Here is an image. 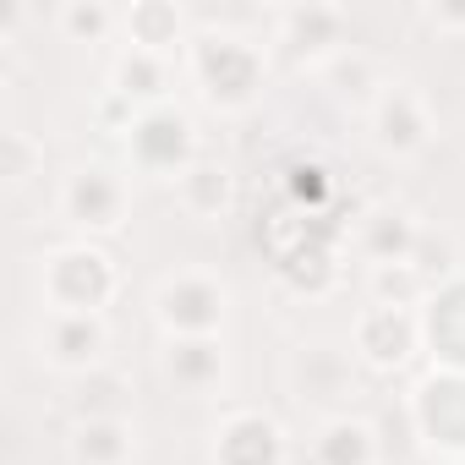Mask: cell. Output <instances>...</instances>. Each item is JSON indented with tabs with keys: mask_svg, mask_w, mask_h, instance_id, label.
I'll return each instance as SVG.
<instances>
[{
	"mask_svg": "<svg viewBox=\"0 0 465 465\" xmlns=\"http://www.w3.org/2000/svg\"><path fill=\"white\" fill-rule=\"evenodd\" d=\"M367 121H372V143L389 159H411V153H421L432 143V110H427V99L411 83H383V94L367 110Z\"/></svg>",
	"mask_w": 465,
	"mask_h": 465,
	"instance_id": "9c48e42d",
	"label": "cell"
},
{
	"mask_svg": "<svg viewBox=\"0 0 465 465\" xmlns=\"http://www.w3.org/2000/svg\"><path fill=\"white\" fill-rule=\"evenodd\" d=\"M110 88L126 94L137 110H153V104H170V55H148V50H121L115 55V72H110Z\"/></svg>",
	"mask_w": 465,
	"mask_h": 465,
	"instance_id": "ac0fdd59",
	"label": "cell"
},
{
	"mask_svg": "<svg viewBox=\"0 0 465 465\" xmlns=\"http://www.w3.org/2000/svg\"><path fill=\"white\" fill-rule=\"evenodd\" d=\"M175 197H181V208L192 219H224L230 203H236V175H230L224 164H213V159H197L175 181Z\"/></svg>",
	"mask_w": 465,
	"mask_h": 465,
	"instance_id": "44dd1931",
	"label": "cell"
},
{
	"mask_svg": "<svg viewBox=\"0 0 465 465\" xmlns=\"http://www.w3.org/2000/svg\"><path fill=\"white\" fill-rule=\"evenodd\" d=\"M121 28H126V45L148 55H170L186 45V12L170 6V0H137V6L121 12Z\"/></svg>",
	"mask_w": 465,
	"mask_h": 465,
	"instance_id": "2e32d148",
	"label": "cell"
},
{
	"mask_svg": "<svg viewBox=\"0 0 465 465\" xmlns=\"http://www.w3.org/2000/svg\"><path fill=\"white\" fill-rule=\"evenodd\" d=\"M280 274H285V285H291L296 296H323V291H334V280H340L334 236H329L323 224H307L302 242L280 252Z\"/></svg>",
	"mask_w": 465,
	"mask_h": 465,
	"instance_id": "4fadbf2b",
	"label": "cell"
},
{
	"mask_svg": "<svg viewBox=\"0 0 465 465\" xmlns=\"http://www.w3.org/2000/svg\"><path fill=\"white\" fill-rule=\"evenodd\" d=\"M39 291H45L50 312L104 318V307H110L115 291H121V274H115V263H110L104 247H94V242H72V247H55V252L45 258Z\"/></svg>",
	"mask_w": 465,
	"mask_h": 465,
	"instance_id": "7a4b0ae2",
	"label": "cell"
},
{
	"mask_svg": "<svg viewBox=\"0 0 465 465\" xmlns=\"http://www.w3.org/2000/svg\"><path fill=\"white\" fill-rule=\"evenodd\" d=\"M39 356L55 372L88 378L110 356V323L104 318H83V312H50L45 329H39Z\"/></svg>",
	"mask_w": 465,
	"mask_h": 465,
	"instance_id": "30bf717a",
	"label": "cell"
},
{
	"mask_svg": "<svg viewBox=\"0 0 465 465\" xmlns=\"http://www.w3.org/2000/svg\"><path fill=\"white\" fill-rule=\"evenodd\" d=\"M192 77H197V88H203V99L213 110L236 115V110H247L263 94L269 61L242 34H197L192 39Z\"/></svg>",
	"mask_w": 465,
	"mask_h": 465,
	"instance_id": "6da1fadb",
	"label": "cell"
},
{
	"mask_svg": "<svg viewBox=\"0 0 465 465\" xmlns=\"http://www.w3.org/2000/svg\"><path fill=\"white\" fill-rule=\"evenodd\" d=\"M351 345L372 372H394L421 351V312L372 302V307H361V318L351 329Z\"/></svg>",
	"mask_w": 465,
	"mask_h": 465,
	"instance_id": "ba28073f",
	"label": "cell"
},
{
	"mask_svg": "<svg viewBox=\"0 0 465 465\" xmlns=\"http://www.w3.org/2000/svg\"><path fill=\"white\" fill-rule=\"evenodd\" d=\"M411 269H416L427 285H443V280H454V274H460V247H454L449 230H427V224H421L416 252H411Z\"/></svg>",
	"mask_w": 465,
	"mask_h": 465,
	"instance_id": "4316f807",
	"label": "cell"
},
{
	"mask_svg": "<svg viewBox=\"0 0 465 465\" xmlns=\"http://www.w3.org/2000/svg\"><path fill=\"white\" fill-rule=\"evenodd\" d=\"M39 164H45V143L34 132H6V137H0V175H6L12 186L39 175Z\"/></svg>",
	"mask_w": 465,
	"mask_h": 465,
	"instance_id": "83f0119b",
	"label": "cell"
},
{
	"mask_svg": "<svg viewBox=\"0 0 465 465\" xmlns=\"http://www.w3.org/2000/svg\"><path fill=\"white\" fill-rule=\"evenodd\" d=\"M137 432L126 416H94L72 427V465H132Z\"/></svg>",
	"mask_w": 465,
	"mask_h": 465,
	"instance_id": "d6986e66",
	"label": "cell"
},
{
	"mask_svg": "<svg viewBox=\"0 0 465 465\" xmlns=\"http://www.w3.org/2000/svg\"><path fill=\"white\" fill-rule=\"evenodd\" d=\"M323 77H329V94H334L340 104H351V110H372V104H378V94H383V83H378L372 61H367V55H356V50H340V55L323 66Z\"/></svg>",
	"mask_w": 465,
	"mask_h": 465,
	"instance_id": "7402d4cb",
	"label": "cell"
},
{
	"mask_svg": "<svg viewBox=\"0 0 465 465\" xmlns=\"http://www.w3.org/2000/svg\"><path fill=\"white\" fill-rule=\"evenodd\" d=\"M416 236H421V224H416L405 208H372V213H361V224H356V242H361V252L372 258V269H378V263H411Z\"/></svg>",
	"mask_w": 465,
	"mask_h": 465,
	"instance_id": "e0dca14e",
	"label": "cell"
},
{
	"mask_svg": "<svg viewBox=\"0 0 465 465\" xmlns=\"http://www.w3.org/2000/svg\"><path fill=\"white\" fill-rule=\"evenodd\" d=\"M126 153L143 175L159 181H181L197 164V126L181 104H153L137 115V126L126 132Z\"/></svg>",
	"mask_w": 465,
	"mask_h": 465,
	"instance_id": "277c9868",
	"label": "cell"
},
{
	"mask_svg": "<svg viewBox=\"0 0 465 465\" xmlns=\"http://www.w3.org/2000/svg\"><path fill=\"white\" fill-rule=\"evenodd\" d=\"M274 34H280V50L296 61V66H329L351 34V12L345 6H323V0H307V6H285L274 17Z\"/></svg>",
	"mask_w": 465,
	"mask_h": 465,
	"instance_id": "52a82bcc",
	"label": "cell"
},
{
	"mask_svg": "<svg viewBox=\"0 0 465 465\" xmlns=\"http://www.w3.org/2000/svg\"><path fill=\"white\" fill-rule=\"evenodd\" d=\"M427 296H432V285H427L411 263H378V269H372V302L421 312V302H427Z\"/></svg>",
	"mask_w": 465,
	"mask_h": 465,
	"instance_id": "484cf974",
	"label": "cell"
},
{
	"mask_svg": "<svg viewBox=\"0 0 465 465\" xmlns=\"http://www.w3.org/2000/svg\"><path fill=\"white\" fill-rule=\"evenodd\" d=\"M421 345L443 372H465V269L421 302Z\"/></svg>",
	"mask_w": 465,
	"mask_h": 465,
	"instance_id": "7c38bea8",
	"label": "cell"
},
{
	"mask_svg": "<svg viewBox=\"0 0 465 465\" xmlns=\"http://www.w3.org/2000/svg\"><path fill=\"white\" fill-rule=\"evenodd\" d=\"M55 23H61V34L72 45H104L121 28V12H110L104 0H66V6L55 12Z\"/></svg>",
	"mask_w": 465,
	"mask_h": 465,
	"instance_id": "d4e9b609",
	"label": "cell"
},
{
	"mask_svg": "<svg viewBox=\"0 0 465 465\" xmlns=\"http://www.w3.org/2000/svg\"><path fill=\"white\" fill-rule=\"evenodd\" d=\"M285 197L312 219V213H323L329 208V197H334V175H329V164L323 159H312V153H296L291 164H285Z\"/></svg>",
	"mask_w": 465,
	"mask_h": 465,
	"instance_id": "603a6c76",
	"label": "cell"
},
{
	"mask_svg": "<svg viewBox=\"0 0 465 465\" xmlns=\"http://www.w3.org/2000/svg\"><path fill=\"white\" fill-rule=\"evenodd\" d=\"M224 285L203 269H181L153 291V318L164 329V340H213L224 329Z\"/></svg>",
	"mask_w": 465,
	"mask_h": 465,
	"instance_id": "3957f363",
	"label": "cell"
},
{
	"mask_svg": "<svg viewBox=\"0 0 465 465\" xmlns=\"http://www.w3.org/2000/svg\"><path fill=\"white\" fill-rule=\"evenodd\" d=\"M126 208H132V192L110 164H77L61 181V219L72 230H83V236H110V230H121Z\"/></svg>",
	"mask_w": 465,
	"mask_h": 465,
	"instance_id": "8992f818",
	"label": "cell"
},
{
	"mask_svg": "<svg viewBox=\"0 0 465 465\" xmlns=\"http://www.w3.org/2000/svg\"><path fill=\"white\" fill-rule=\"evenodd\" d=\"M213 465H285L291 443L269 411H230L213 427Z\"/></svg>",
	"mask_w": 465,
	"mask_h": 465,
	"instance_id": "8fae6325",
	"label": "cell"
},
{
	"mask_svg": "<svg viewBox=\"0 0 465 465\" xmlns=\"http://www.w3.org/2000/svg\"><path fill=\"white\" fill-rule=\"evenodd\" d=\"M411 427L432 454L465 460V372L432 367L411 389Z\"/></svg>",
	"mask_w": 465,
	"mask_h": 465,
	"instance_id": "5b68a950",
	"label": "cell"
},
{
	"mask_svg": "<svg viewBox=\"0 0 465 465\" xmlns=\"http://www.w3.org/2000/svg\"><path fill=\"white\" fill-rule=\"evenodd\" d=\"M291 389H296V400H312V405H329V400L351 394V356L323 345V340L302 345L296 361H291Z\"/></svg>",
	"mask_w": 465,
	"mask_h": 465,
	"instance_id": "5bb4252c",
	"label": "cell"
},
{
	"mask_svg": "<svg viewBox=\"0 0 465 465\" xmlns=\"http://www.w3.org/2000/svg\"><path fill=\"white\" fill-rule=\"evenodd\" d=\"M421 23L438 28V34H465V6H454V0H438V6H421Z\"/></svg>",
	"mask_w": 465,
	"mask_h": 465,
	"instance_id": "f1b7e54d",
	"label": "cell"
},
{
	"mask_svg": "<svg viewBox=\"0 0 465 465\" xmlns=\"http://www.w3.org/2000/svg\"><path fill=\"white\" fill-rule=\"evenodd\" d=\"M159 367H164V378H170L175 389L208 394V389H219V378H224V345H219V334H213V340H164Z\"/></svg>",
	"mask_w": 465,
	"mask_h": 465,
	"instance_id": "9a60e30c",
	"label": "cell"
},
{
	"mask_svg": "<svg viewBox=\"0 0 465 465\" xmlns=\"http://www.w3.org/2000/svg\"><path fill=\"white\" fill-rule=\"evenodd\" d=\"M126 394H132V383H126V372H115V367H99V372L77 378V421L126 416Z\"/></svg>",
	"mask_w": 465,
	"mask_h": 465,
	"instance_id": "cb8c5ba5",
	"label": "cell"
},
{
	"mask_svg": "<svg viewBox=\"0 0 465 465\" xmlns=\"http://www.w3.org/2000/svg\"><path fill=\"white\" fill-rule=\"evenodd\" d=\"M312 465H378V432L361 416H329L312 438Z\"/></svg>",
	"mask_w": 465,
	"mask_h": 465,
	"instance_id": "ffe728a7",
	"label": "cell"
}]
</instances>
